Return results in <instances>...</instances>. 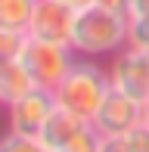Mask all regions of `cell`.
<instances>
[{"instance_id":"cell-1","label":"cell","mask_w":149,"mask_h":152,"mask_svg":"<svg viewBox=\"0 0 149 152\" xmlns=\"http://www.w3.org/2000/svg\"><path fill=\"white\" fill-rule=\"evenodd\" d=\"M127 47V16L103 3L78 10L72 31V50L81 56H106Z\"/></svg>"},{"instance_id":"cell-2","label":"cell","mask_w":149,"mask_h":152,"mask_svg":"<svg viewBox=\"0 0 149 152\" xmlns=\"http://www.w3.org/2000/svg\"><path fill=\"white\" fill-rule=\"evenodd\" d=\"M109 90H112V75L99 68L96 62H90V56H87V59H74V65L69 68V75L53 93H56L59 106L72 109L90 121L96 109L103 106V99L109 96Z\"/></svg>"},{"instance_id":"cell-3","label":"cell","mask_w":149,"mask_h":152,"mask_svg":"<svg viewBox=\"0 0 149 152\" xmlns=\"http://www.w3.org/2000/svg\"><path fill=\"white\" fill-rule=\"evenodd\" d=\"M19 59L31 72L37 87L56 90L62 84V78L69 75V68L74 65V50L69 44H53V40H40V37H31L28 34V44H25Z\"/></svg>"},{"instance_id":"cell-4","label":"cell","mask_w":149,"mask_h":152,"mask_svg":"<svg viewBox=\"0 0 149 152\" xmlns=\"http://www.w3.org/2000/svg\"><path fill=\"white\" fill-rule=\"evenodd\" d=\"M112 87L127 96H134L137 102H149V53L143 47H121L112 59Z\"/></svg>"},{"instance_id":"cell-5","label":"cell","mask_w":149,"mask_h":152,"mask_svg":"<svg viewBox=\"0 0 149 152\" xmlns=\"http://www.w3.org/2000/svg\"><path fill=\"white\" fill-rule=\"evenodd\" d=\"M56 93L44 90V87H34L31 93L19 96L16 102L6 106V130L12 134H25V137H40L47 118L56 109Z\"/></svg>"},{"instance_id":"cell-6","label":"cell","mask_w":149,"mask_h":152,"mask_svg":"<svg viewBox=\"0 0 149 152\" xmlns=\"http://www.w3.org/2000/svg\"><path fill=\"white\" fill-rule=\"evenodd\" d=\"M90 121L103 137H124L134 127L143 124V102H137L134 96H127V93L112 87L109 96L103 99V106L96 109V115Z\"/></svg>"},{"instance_id":"cell-7","label":"cell","mask_w":149,"mask_h":152,"mask_svg":"<svg viewBox=\"0 0 149 152\" xmlns=\"http://www.w3.org/2000/svg\"><path fill=\"white\" fill-rule=\"evenodd\" d=\"M74 16H78V10H72L62 0H37L31 25H28V34L31 37H40V40H53V44H69L72 47Z\"/></svg>"},{"instance_id":"cell-8","label":"cell","mask_w":149,"mask_h":152,"mask_svg":"<svg viewBox=\"0 0 149 152\" xmlns=\"http://www.w3.org/2000/svg\"><path fill=\"white\" fill-rule=\"evenodd\" d=\"M87 124H90V121H87L84 115L72 112V109H65V106H56V109H53V115L47 118L44 130H40V140H44L50 149L59 152L74 134H78V130H84Z\"/></svg>"},{"instance_id":"cell-9","label":"cell","mask_w":149,"mask_h":152,"mask_svg":"<svg viewBox=\"0 0 149 152\" xmlns=\"http://www.w3.org/2000/svg\"><path fill=\"white\" fill-rule=\"evenodd\" d=\"M34 87L37 84L31 78V72L22 65V59H0V102L3 106L16 102L25 93H31Z\"/></svg>"},{"instance_id":"cell-10","label":"cell","mask_w":149,"mask_h":152,"mask_svg":"<svg viewBox=\"0 0 149 152\" xmlns=\"http://www.w3.org/2000/svg\"><path fill=\"white\" fill-rule=\"evenodd\" d=\"M34 3L37 0H0V28L28 34L31 16H34Z\"/></svg>"},{"instance_id":"cell-11","label":"cell","mask_w":149,"mask_h":152,"mask_svg":"<svg viewBox=\"0 0 149 152\" xmlns=\"http://www.w3.org/2000/svg\"><path fill=\"white\" fill-rule=\"evenodd\" d=\"M127 44L149 50V0H134L127 6Z\"/></svg>"},{"instance_id":"cell-12","label":"cell","mask_w":149,"mask_h":152,"mask_svg":"<svg viewBox=\"0 0 149 152\" xmlns=\"http://www.w3.org/2000/svg\"><path fill=\"white\" fill-rule=\"evenodd\" d=\"M0 152H56V149H50L40 137H25V134L6 130L0 140Z\"/></svg>"},{"instance_id":"cell-13","label":"cell","mask_w":149,"mask_h":152,"mask_svg":"<svg viewBox=\"0 0 149 152\" xmlns=\"http://www.w3.org/2000/svg\"><path fill=\"white\" fill-rule=\"evenodd\" d=\"M99 146H103V134H99V130L93 127V121H90L84 130H78L59 152H99Z\"/></svg>"},{"instance_id":"cell-14","label":"cell","mask_w":149,"mask_h":152,"mask_svg":"<svg viewBox=\"0 0 149 152\" xmlns=\"http://www.w3.org/2000/svg\"><path fill=\"white\" fill-rule=\"evenodd\" d=\"M28 44V34L25 31H9L0 28V59H19Z\"/></svg>"},{"instance_id":"cell-15","label":"cell","mask_w":149,"mask_h":152,"mask_svg":"<svg viewBox=\"0 0 149 152\" xmlns=\"http://www.w3.org/2000/svg\"><path fill=\"white\" fill-rule=\"evenodd\" d=\"M127 140H131V152H149V124L143 121L140 127H134Z\"/></svg>"},{"instance_id":"cell-16","label":"cell","mask_w":149,"mask_h":152,"mask_svg":"<svg viewBox=\"0 0 149 152\" xmlns=\"http://www.w3.org/2000/svg\"><path fill=\"white\" fill-rule=\"evenodd\" d=\"M96 3L109 6V10H118V12H124V16H127V6H131L134 0H96Z\"/></svg>"},{"instance_id":"cell-17","label":"cell","mask_w":149,"mask_h":152,"mask_svg":"<svg viewBox=\"0 0 149 152\" xmlns=\"http://www.w3.org/2000/svg\"><path fill=\"white\" fill-rule=\"evenodd\" d=\"M62 3H69L72 10H84V6H90V3H96V0H62Z\"/></svg>"},{"instance_id":"cell-18","label":"cell","mask_w":149,"mask_h":152,"mask_svg":"<svg viewBox=\"0 0 149 152\" xmlns=\"http://www.w3.org/2000/svg\"><path fill=\"white\" fill-rule=\"evenodd\" d=\"M143 121L149 124V102H146V106H143Z\"/></svg>"},{"instance_id":"cell-19","label":"cell","mask_w":149,"mask_h":152,"mask_svg":"<svg viewBox=\"0 0 149 152\" xmlns=\"http://www.w3.org/2000/svg\"><path fill=\"white\" fill-rule=\"evenodd\" d=\"M146 53H149V50H146Z\"/></svg>"}]
</instances>
